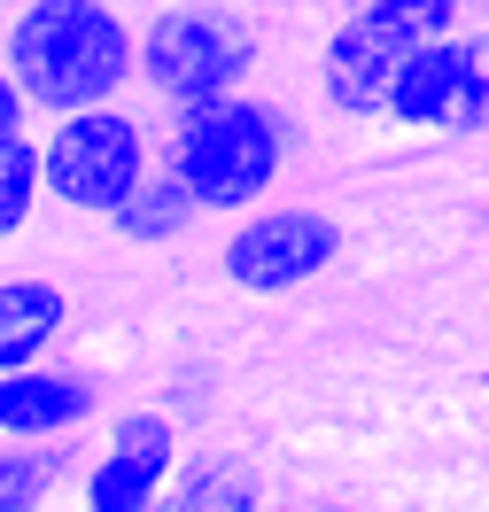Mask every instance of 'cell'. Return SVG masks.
Wrapping results in <instances>:
<instances>
[{
	"label": "cell",
	"mask_w": 489,
	"mask_h": 512,
	"mask_svg": "<svg viewBox=\"0 0 489 512\" xmlns=\"http://www.w3.org/2000/svg\"><path fill=\"white\" fill-rule=\"evenodd\" d=\"M0 55L39 117L125 101V86H140V32L109 0H16V16L0 24Z\"/></svg>",
	"instance_id": "6da1fadb"
},
{
	"label": "cell",
	"mask_w": 489,
	"mask_h": 512,
	"mask_svg": "<svg viewBox=\"0 0 489 512\" xmlns=\"http://www.w3.org/2000/svg\"><path fill=\"white\" fill-rule=\"evenodd\" d=\"M288 156H295V117L280 101L249 94V86L179 109V117H171V140H163V163L195 187L202 218H226V225L241 218V210L272 202Z\"/></svg>",
	"instance_id": "7a4b0ae2"
},
{
	"label": "cell",
	"mask_w": 489,
	"mask_h": 512,
	"mask_svg": "<svg viewBox=\"0 0 489 512\" xmlns=\"http://www.w3.org/2000/svg\"><path fill=\"white\" fill-rule=\"evenodd\" d=\"M39 156H47V202L86 210V218H109V210L140 187V171L156 163V140H148V125L132 117L125 101H94V109L47 117Z\"/></svg>",
	"instance_id": "3957f363"
},
{
	"label": "cell",
	"mask_w": 489,
	"mask_h": 512,
	"mask_svg": "<svg viewBox=\"0 0 489 512\" xmlns=\"http://www.w3.org/2000/svg\"><path fill=\"white\" fill-rule=\"evenodd\" d=\"M257 70V32L226 8H163L140 32V86L179 117L195 101L241 94Z\"/></svg>",
	"instance_id": "277c9868"
},
{
	"label": "cell",
	"mask_w": 489,
	"mask_h": 512,
	"mask_svg": "<svg viewBox=\"0 0 489 512\" xmlns=\"http://www.w3.org/2000/svg\"><path fill=\"white\" fill-rule=\"evenodd\" d=\"M342 256V225L326 210H295V202H257L241 210L226 233V280L241 295H288V288H311L326 264Z\"/></svg>",
	"instance_id": "5b68a950"
},
{
	"label": "cell",
	"mask_w": 489,
	"mask_h": 512,
	"mask_svg": "<svg viewBox=\"0 0 489 512\" xmlns=\"http://www.w3.org/2000/svg\"><path fill=\"white\" fill-rule=\"evenodd\" d=\"M412 55V39L365 16V8H342V24L326 32L319 47V94L334 117H389V86H396V63Z\"/></svg>",
	"instance_id": "8992f818"
},
{
	"label": "cell",
	"mask_w": 489,
	"mask_h": 512,
	"mask_svg": "<svg viewBox=\"0 0 489 512\" xmlns=\"http://www.w3.org/2000/svg\"><path fill=\"white\" fill-rule=\"evenodd\" d=\"M101 419V373L70 357H32L0 373V435H70Z\"/></svg>",
	"instance_id": "52a82bcc"
},
{
	"label": "cell",
	"mask_w": 489,
	"mask_h": 512,
	"mask_svg": "<svg viewBox=\"0 0 489 512\" xmlns=\"http://www.w3.org/2000/svg\"><path fill=\"white\" fill-rule=\"evenodd\" d=\"M94 466L86 427L70 435H0V512H39L63 489H78V474Z\"/></svg>",
	"instance_id": "ba28073f"
},
{
	"label": "cell",
	"mask_w": 489,
	"mask_h": 512,
	"mask_svg": "<svg viewBox=\"0 0 489 512\" xmlns=\"http://www.w3.org/2000/svg\"><path fill=\"white\" fill-rule=\"evenodd\" d=\"M63 326H70V288H55L47 272H8L0 280V373L55 357Z\"/></svg>",
	"instance_id": "9c48e42d"
},
{
	"label": "cell",
	"mask_w": 489,
	"mask_h": 512,
	"mask_svg": "<svg viewBox=\"0 0 489 512\" xmlns=\"http://www.w3.org/2000/svg\"><path fill=\"white\" fill-rule=\"evenodd\" d=\"M195 218H202L195 187H187L171 163H148V171H140V187L109 210V233H117V241H132V249H163V241H179Z\"/></svg>",
	"instance_id": "30bf717a"
},
{
	"label": "cell",
	"mask_w": 489,
	"mask_h": 512,
	"mask_svg": "<svg viewBox=\"0 0 489 512\" xmlns=\"http://www.w3.org/2000/svg\"><path fill=\"white\" fill-rule=\"evenodd\" d=\"M171 505L179 512H257L264 474L241 450H187L179 474H171Z\"/></svg>",
	"instance_id": "8fae6325"
},
{
	"label": "cell",
	"mask_w": 489,
	"mask_h": 512,
	"mask_svg": "<svg viewBox=\"0 0 489 512\" xmlns=\"http://www.w3.org/2000/svg\"><path fill=\"white\" fill-rule=\"evenodd\" d=\"M78 505L86 512H156V505H171V474L117 443H101L94 466L78 474Z\"/></svg>",
	"instance_id": "7c38bea8"
},
{
	"label": "cell",
	"mask_w": 489,
	"mask_h": 512,
	"mask_svg": "<svg viewBox=\"0 0 489 512\" xmlns=\"http://www.w3.org/2000/svg\"><path fill=\"white\" fill-rule=\"evenodd\" d=\"M443 109H451V32H443V39H420V47L396 63L389 125H404V132H443Z\"/></svg>",
	"instance_id": "4fadbf2b"
},
{
	"label": "cell",
	"mask_w": 489,
	"mask_h": 512,
	"mask_svg": "<svg viewBox=\"0 0 489 512\" xmlns=\"http://www.w3.org/2000/svg\"><path fill=\"white\" fill-rule=\"evenodd\" d=\"M443 132L466 140V132H489V32H451V109H443Z\"/></svg>",
	"instance_id": "5bb4252c"
},
{
	"label": "cell",
	"mask_w": 489,
	"mask_h": 512,
	"mask_svg": "<svg viewBox=\"0 0 489 512\" xmlns=\"http://www.w3.org/2000/svg\"><path fill=\"white\" fill-rule=\"evenodd\" d=\"M39 194H47V156H39V132L0 148V241H16L39 218Z\"/></svg>",
	"instance_id": "9a60e30c"
},
{
	"label": "cell",
	"mask_w": 489,
	"mask_h": 512,
	"mask_svg": "<svg viewBox=\"0 0 489 512\" xmlns=\"http://www.w3.org/2000/svg\"><path fill=\"white\" fill-rule=\"evenodd\" d=\"M101 443L132 450V458H148V466H163V474H179V419L163 412V404H132V412H109V427H101Z\"/></svg>",
	"instance_id": "2e32d148"
},
{
	"label": "cell",
	"mask_w": 489,
	"mask_h": 512,
	"mask_svg": "<svg viewBox=\"0 0 489 512\" xmlns=\"http://www.w3.org/2000/svg\"><path fill=\"white\" fill-rule=\"evenodd\" d=\"M342 8H365V16H381V24H396V32L412 39H443L458 32V16H466V0H342Z\"/></svg>",
	"instance_id": "e0dca14e"
},
{
	"label": "cell",
	"mask_w": 489,
	"mask_h": 512,
	"mask_svg": "<svg viewBox=\"0 0 489 512\" xmlns=\"http://www.w3.org/2000/svg\"><path fill=\"white\" fill-rule=\"evenodd\" d=\"M32 125H39V109H32V94H24V78L8 70V55H0V148L24 140Z\"/></svg>",
	"instance_id": "ac0fdd59"
}]
</instances>
